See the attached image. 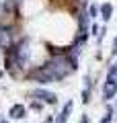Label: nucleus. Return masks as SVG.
<instances>
[{
  "instance_id": "nucleus-8",
  "label": "nucleus",
  "mask_w": 117,
  "mask_h": 123,
  "mask_svg": "<svg viewBox=\"0 0 117 123\" xmlns=\"http://www.w3.org/2000/svg\"><path fill=\"white\" fill-rule=\"evenodd\" d=\"M70 109H72V103H66L64 111H62V113L58 115V119H56V121H58V123H66V121H68V115H70Z\"/></svg>"
},
{
  "instance_id": "nucleus-5",
  "label": "nucleus",
  "mask_w": 117,
  "mask_h": 123,
  "mask_svg": "<svg viewBox=\"0 0 117 123\" xmlns=\"http://www.w3.org/2000/svg\"><path fill=\"white\" fill-rule=\"evenodd\" d=\"M10 41H13V33L6 27H0V47H10Z\"/></svg>"
},
{
  "instance_id": "nucleus-2",
  "label": "nucleus",
  "mask_w": 117,
  "mask_h": 123,
  "mask_svg": "<svg viewBox=\"0 0 117 123\" xmlns=\"http://www.w3.org/2000/svg\"><path fill=\"white\" fill-rule=\"evenodd\" d=\"M31 78L39 80V82H49V80H56V78H53V74L49 72L47 66H45V68H39V70H35L33 74H31Z\"/></svg>"
},
{
  "instance_id": "nucleus-13",
  "label": "nucleus",
  "mask_w": 117,
  "mask_h": 123,
  "mask_svg": "<svg viewBox=\"0 0 117 123\" xmlns=\"http://www.w3.org/2000/svg\"><path fill=\"white\" fill-rule=\"evenodd\" d=\"M113 53H117V39H115V43H113Z\"/></svg>"
},
{
  "instance_id": "nucleus-11",
  "label": "nucleus",
  "mask_w": 117,
  "mask_h": 123,
  "mask_svg": "<svg viewBox=\"0 0 117 123\" xmlns=\"http://www.w3.org/2000/svg\"><path fill=\"white\" fill-rule=\"evenodd\" d=\"M88 14H91V17H92V18H95V17H97V8H95V6H91V8H88Z\"/></svg>"
},
{
  "instance_id": "nucleus-4",
  "label": "nucleus",
  "mask_w": 117,
  "mask_h": 123,
  "mask_svg": "<svg viewBox=\"0 0 117 123\" xmlns=\"http://www.w3.org/2000/svg\"><path fill=\"white\" fill-rule=\"evenodd\" d=\"M31 94H33V97H37V98H41V101H45V103H56V94H53V92H49V90H43V88H41V90H33L31 92Z\"/></svg>"
},
{
  "instance_id": "nucleus-6",
  "label": "nucleus",
  "mask_w": 117,
  "mask_h": 123,
  "mask_svg": "<svg viewBox=\"0 0 117 123\" xmlns=\"http://www.w3.org/2000/svg\"><path fill=\"white\" fill-rule=\"evenodd\" d=\"M115 92H117V82H115L113 78H109V80H107V84H105L103 97H105V98L109 101V98H113V97H115Z\"/></svg>"
},
{
  "instance_id": "nucleus-10",
  "label": "nucleus",
  "mask_w": 117,
  "mask_h": 123,
  "mask_svg": "<svg viewBox=\"0 0 117 123\" xmlns=\"http://www.w3.org/2000/svg\"><path fill=\"white\" fill-rule=\"evenodd\" d=\"M111 119H113V111H111V107H109L107 115H105V117H103V121H101V123H109V121H111Z\"/></svg>"
},
{
  "instance_id": "nucleus-3",
  "label": "nucleus",
  "mask_w": 117,
  "mask_h": 123,
  "mask_svg": "<svg viewBox=\"0 0 117 123\" xmlns=\"http://www.w3.org/2000/svg\"><path fill=\"white\" fill-rule=\"evenodd\" d=\"M29 41L27 39H23L21 43H19V47H17V51H14V55H17V60L19 62H25L27 57H29Z\"/></svg>"
},
{
  "instance_id": "nucleus-14",
  "label": "nucleus",
  "mask_w": 117,
  "mask_h": 123,
  "mask_svg": "<svg viewBox=\"0 0 117 123\" xmlns=\"http://www.w3.org/2000/svg\"><path fill=\"white\" fill-rule=\"evenodd\" d=\"M0 123H8V121H6V119H0Z\"/></svg>"
},
{
  "instance_id": "nucleus-1",
  "label": "nucleus",
  "mask_w": 117,
  "mask_h": 123,
  "mask_svg": "<svg viewBox=\"0 0 117 123\" xmlns=\"http://www.w3.org/2000/svg\"><path fill=\"white\" fill-rule=\"evenodd\" d=\"M47 68H49V72L53 74V78L58 80V78H66V76L76 68V62L70 60L68 55H56V57L47 64Z\"/></svg>"
},
{
  "instance_id": "nucleus-7",
  "label": "nucleus",
  "mask_w": 117,
  "mask_h": 123,
  "mask_svg": "<svg viewBox=\"0 0 117 123\" xmlns=\"http://www.w3.org/2000/svg\"><path fill=\"white\" fill-rule=\"evenodd\" d=\"M10 117H13V119H21V117H25V107H23V105H14V107H10Z\"/></svg>"
},
{
  "instance_id": "nucleus-15",
  "label": "nucleus",
  "mask_w": 117,
  "mask_h": 123,
  "mask_svg": "<svg viewBox=\"0 0 117 123\" xmlns=\"http://www.w3.org/2000/svg\"><path fill=\"white\" fill-rule=\"evenodd\" d=\"M0 76H2V72H0Z\"/></svg>"
},
{
  "instance_id": "nucleus-12",
  "label": "nucleus",
  "mask_w": 117,
  "mask_h": 123,
  "mask_svg": "<svg viewBox=\"0 0 117 123\" xmlns=\"http://www.w3.org/2000/svg\"><path fill=\"white\" fill-rule=\"evenodd\" d=\"M115 76H117V66H113V68H111V76H109V78L115 80Z\"/></svg>"
},
{
  "instance_id": "nucleus-9",
  "label": "nucleus",
  "mask_w": 117,
  "mask_h": 123,
  "mask_svg": "<svg viewBox=\"0 0 117 123\" xmlns=\"http://www.w3.org/2000/svg\"><path fill=\"white\" fill-rule=\"evenodd\" d=\"M111 12H113V6L111 4H103L101 6V14H103V21H109V18H111Z\"/></svg>"
}]
</instances>
